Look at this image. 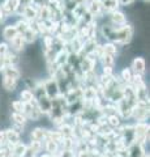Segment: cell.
Listing matches in <instances>:
<instances>
[{
  "mask_svg": "<svg viewBox=\"0 0 150 157\" xmlns=\"http://www.w3.org/2000/svg\"><path fill=\"white\" fill-rule=\"evenodd\" d=\"M43 88H45V92H46V97L50 98V100H55V98L60 96L59 84H57L56 78H54V77L43 81Z\"/></svg>",
  "mask_w": 150,
  "mask_h": 157,
  "instance_id": "1",
  "label": "cell"
},
{
  "mask_svg": "<svg viewBox=\"0 0 150 157\" xmlns=\"http://www.w3.org/2000/svg\"><path fill=\"white\" fill-rule=\"evenodd\" d=\"M11 119H12V123H13V127L12 128L14 131H17L18 134L24 130V127H25L26 124V117L22 114V113H12V115H11Z\"/></svg>",
  "mask_w": 150,
  "mask_h": 157,
  "instance_id": "2",
  "label": "cell"
},
{
  "mask_svg": "<svg viewBox=\"0 0 150 157\" xmlns=\"http://www.w3.org/2000/svg\"><path fill=\"white\" fill-rule=\"evenodd\" d=\"M130 71L134 75H144L145 71H146V60L142 56H136L132 60V64H130Z\"/></svg>",
  "mask_w": 150,
  "mask_h": 157,
  "instance_id": "3",
  "label": "cell"
},
{
  "mask_svg": "<svg viewBox=\"0 0 150 157\" xmlns=\"http://www.w3.org/2000/svg\"><path fill=\"white\" fill-rule=\"evenodd\" d=\"M110 21H111V25L115 28L124 26V25H127V16H125V13H123L122 11L116 9V11L110 13Z\"/></svg>",
  "mask_w": 150,
  "mask_h": 157,
  "instance_id": "4",
  "label": "cell"
},
{
  "mask_svg": "<svg viewBox=\"0 0 150 157\" xmlns=\"http://www.w3.org/2000/svg\"><path fill=\"white\" fill-rule=\"evenodd\" d=\"M21 14L24 16V20H26V21H29L31 24V22H34L38 20V8L31 4V6L26 7L25 9H22Z\"/></svg>",
  "mask_w": 150,
  "mask_h": 157,
  "instance_id": "5",
  "label": "cell"
},
{
  "mask_svg": "<svg viewBox=\"0 0 150 157\" xmlns=\"http://www.w3.org/2000/svg\"><path fill=\"white\" fill-rule=\"evenodd\" d=\"M3 8V11L5 12V14L9 17L12 14H16L18 11V3L17 0H4V2L0 4Z\"/></svg>",
  "mask_w": 150,
  "mask_h": 157,
  "instance_id": "6",
  "label": "cell"
},
{
  "mask_svg": "<svg viewBox=\"0 0 150 157\" xmlns=\"http://www.w3.org/2000/svg\"><path fill=\"white\" fill-rule=\"evenodd\" d=\"M2 36H3L4 41H5L7 43L11 42L14 37H17L18 36V32H17L16 26H14V24H9V25L4 26L3 28V32H2Z\"/></svg>",
  "mask_w": 150,
  "mask_h": 157,
  "instance_id": "7",
  "label": "cell"
},
{
  "mask_svg": "<svg viewBox=\"0 0 150 157\" xmlns=\"http://www.w3.org/2000/svg\"><path fill=\"white\" fill-rule=\"evenodd\" d=\"M8 45H9V48H12L13 52H20V51L25 50L26 43H25V41H24V38H22L21 34H18L17 37H14L12 41L8 43Z\"/></svg>",
  "mask_w": 150,
  "mask_h": 157,
  "instance_id": "8",
  "label": "cell"
},
{
  "mask_svg": "<svg viewBox=\"0 0 150 157\" xmlns=\"http://www.w3.org/2000/svg\"><path fill=\"white\" fill-rule=\"evenodd\" d=\"M37 101V105L39 107V110L42 114H50V111L52 109V101L47 97H42L39 100H35Z\"/></svg>",
  "mask_w": 150,
  "mask_h": 157,
  "instance_id": "9",
  "label": "cell"
},
{
  "mask_svg": "<svg viewBox=\"0 0 150 157\" xmlns=\"http://www.w3.org/2000/svg\"><path fill=\"white\" fill-rule=\"evenodd\" d=\"M127 157H145V152L142 148V144L133 143L128 147Z\"/></svg>",
  "mask_w": 150,
  "mask_h": 157,
  "instance_id": "10",
  "label": "cell"
},
{
  "mask_svg": "<svg viewBox=\"0 0 150 157\" xmlns=\"http://www.w3.org/2000/svg\"><path fill=\"white\" fill-rule=\"evenodd\" d=\"M2 72H3V76H8V77L16 78V80H20V77H21V71L18 70L17 66H9V64H7Z\"/></svg>",
  "mask_w": 150,
  "mask_h": 157,
  "instance_id": "11",
  "label": "cell"
},
{
  "mask_svg": "<svg viewBox=\"0 0 150 157\" xmlns=\"http://www.w3.org/2000/svg\"><path fill=\"white\" fill-rule=\"evenodd\" d=\"M17 84H18V80H16V78L8 77V76H3L2 85H3V88L7 92H13L17 88Z\"/></svg>",
  "mask_w": 150,
  "mask_h": 157,
  "instance_id": "12",
  "label": "cell"
},
{
  "mask_svg": "<svg viewBox=\"0 0 150 157\" xmlns=\"http://www.w3.org/2000/svg\"><path fill=\"white\" fill-rule=\"evenodd\" d=\"M5 139H7V143L12 144V147H13V145L20 143V134H18L17 131H14L13 128H9L5 131Z\"/></svg>",
  "mask_w": 150,
  "mask_h": 157,
  "instance_id": "13",
  "label": "cell"
},
{
  "mask_svg": "<svg viewBox=\"0 0 150 157\" xmlns=\"http://www.w3.org/2000/svg\"><path fill=\"white\" fill-rule=\"evenodd\" d=\"M102 52L104 55H111V56H116L118 54V47H116V43L114 42H106L104 45H102Z\"/></svg>",
  "mask_w": 150,
  "mask_h": 157,
  "instance_id": "14",
  "label": "cell"
},
{
  "mask_svg": "<svg viewBox=\"0 0 150 157\" xmlns=\"http://www.w3.org/2000/svg\"><path fill=\"white\" fill-rule=\"evenodd\" d=\"M99 3H101V8H103L104 11H107L110 13L116 11V8L119 6V0H102Z\"/></svg>",
  "mask_w": 150,
  "mask_h": 157,
  "instance_id": "15",
  "label": "cell"
},
{
  "mask_svg": "<svg viewBox=\"0 0 150 157\" xmlns=\"http://www.w3.org/2000/svg\"><path fill=\"white\" fill-rule=\"evenodd\" d=\"M22 36V38H24V41H25V43L27 45V43H33V42H35L37 41V38H38V33L33 29L31 26L27 29V30L24 33V34H21Z\"/></svg>",
  "mask_w": 150,
  "mask_h": 157,
  "instance_id": "16",
  "label": "cell"
},
{
  "mask_svg": "<svg viewBox=\"0 0 150 157\" xmlns=\"http://www.w3.org/2000/svg\"><path fill=\"white\" fill-rule=\"evenodd\" d=\"M34 100H35V98H34V93H33V90H30V89L21 90V93H20V101L22 102L24 105H25V104H31Z\"/></svg>",
  "mask_w": 150,
  "mask_h": 157,
  "instance_id": "17",
  "label": "cell"
},
{
  "mask_svg": "<svg viewBox=\"0 0 150 157\" xmlns=\"http://www.w3.org/2000/svg\"><path fill=\"white\" fill-rule=\"evenodd\" d=\"M46 134H47L46 130L41 128V127H37V128H34L31 131L30 137H31L33 141H41V140H43L46 137Z\"/></svg>",
  "mask_w": 150,
  "mask_h": 157,
  "instance_id": "18",
  "label": "cell"
},
{
  "mask_svg": "<svg viewBox=\"0 0 150 157\" xmlns=\"http://www.w3.org/2000/svg\"><path fill=\"white\" fill-rule=\"evenodd\" d=\"M14 26H16L18 34H24L29 28H30V22L26 21V20H24V18H21V20H18V21L14 24Z\"/></svg>",
  "mask_w": 150,
  "mask_h": 157,
  "instance_id": "19",
  "label": "cell"
},
{
  "mask_svg": "<svg viewBox=\"0 0 150 157\" xmlns=\"http://www.w3.org/2000/svg\"><path fill=\"white\" fill-rule=\"evenodd\" d=\"M101 59V63H102V66L103 67H111V68H114L115 66V56H111V55H103L99 58Z\"/></svg>",
  "mask_w": 150,
  "mask_h": 157,
  "instance_id": "20",
  "label": "cell"
},
{
  "mask_svg": "<svg viewBox=\"0 0 150 157\" xmlns=\"http://www.w3.org/2000/svg\"><path fill=\"white\" fill-rule=\"evenodd\" d=\"M132 76H133V73L132 71H130V68L128 67H125L122 70V72H120V78H123V81L125 82V84H130V80H132Z\"/></svg>",
  "mask_w": 150,
  "mask_h": 157,
  "instance_id": "21",
  "label": "cell"
},
{
  "mask_svg": "<svg viewBox=\"0 0 150 157\" xmlns=\"http://www.w3.org/2000/svg\"><path fill=\"white\" fill-rule=\"evenodd\" d=\"M107 123L112 127V128H115V127H118L119 124H120V118L116 115V114H112V115H110V117H107Z\"/></svg>",
  "mask_w": 150,
  "mask_h": 157,
  "instance_id": "22",
  "label": "cell"
},
{
  "mask_svg": "<svg viewBox=\"0 0 150 157\" xmlns=\"http://www.w3.org/2000/svg\"><path fill=\"white\" fill-rule=\"evenodd\" d=\"M12 109H13V113H22L24 114V104L20 100L12 102Z\"/></svg>",
  "mask_w": 150,
  "mask_h": 157,
  "instance_id": "23",
  "label": "cell"
},
{
  "mask_svg": "<svg viewBox=\"0 0 150 157\" xmlns=\"http://www.w3.org/2000/svg\"><path fill=\"white\" fill-rule=\"evenodd\" d=\"M33 2H34V0H17V3H18V11H17V13H21L22 9H25L26 7L31 6Z\"/></svg>",
  "mask_w": 150,
  "mask_h": 157,
  "instance_id": "24",
  "label": "cell"
},
{
  "mask_svg": "<svg viewBox=\"0 0 150 157\" xmlns=\"http://www.w3.org/2000/svg\"><path fill=\"white\" fill-rule=\"evenodd\" d=\"M46 149H47V152H50V153L57 152V143H55V141H52V140L48 139L46 141Z\"/></svg>",
  "mask_w": 150,
  "mask_h": 157,
  "instance_id": "25",
  "label": "cell"
},
{
  "mask_svg": "<svg viewBox=\"0 0 150 157\" xmlns=\"http://www.w3.org/2000/svg\"><path fill=\"white\" fill-rule=\"evenodd\" d=\"M9 50L11 48H9V45L7 42H0V56H5Z\"/></svg>",
  "mask_w": 150,
  "mask_h": 157,
  "instance_id": "26",
  "label": "cell"
},
{
  "mask_svg": "<svg viewBox=\"0 0 150 157\" xmlns=\"http://www.w3.org/2000/svg\"><path fill=\"white\" fill-rule=\"evenodd\" d=\"M102 72H103V75H104V76H112L114 70H112V68H111V67H103Z\"/></svg>",
  "mask_w": 150,
  "mask_h": 157,
  "instance_id": "27",
  "label": "cell"
},
{
  "mask_svg": "<svg viewBox=\"0 0 150 157\" xmlns=\"http://www.w3.org/2000/svg\"><path fill=\"white\" fill-rule=\"evenodd\" d=\"M8 18V16L5 14V12L3 11V8H2V6H0V24H3L5 20Z\"/></svg>",
  "mask_w": 150,
  "mask_h": 157,
  "instance_id": "28",
  "label": "cell"
},
{
  "mask_svg": "<svg viewBox=\"0 0 150 157\" xmlns=\"http://www.w3.org/2000/svg\"><path fill=\"white\" fill-rule=\"evenodd\" d=\"M7 143V139H5V131H0V147L3 144Z\"/></svg>",
  "mask_w": 150,
  "mask_h": 157,
  "instance_id": "29",
  "label": "cell"
},
{
  "mask_svg": "<svg viewBox=\"0 0 150 157\" xmlns=\"http://www.w3.org/2000/svg\"><path fill=\"white\" fill-rule=\"evenodd\" d=\"M7 66L5 63V56H0V72H2L4 70V67Z\"/></svg>",
  "mask_w": 150,
  "mask_h": 157,
  "instance_id": "30",
  "label": "cell"
},
{
  "mask_svg": "<svg viewBox=\"0 0 150 157\" xmlns=\"http://www.w3.org/2000/svg\"><path fill=\"white\" fill-rule=\"evenodd\" d=\"M120 3L123 4V6H128V4H130V3H133L134 0H119Z\"/></svg>",
  "mask_w": 150,
  "mask_h": 157,
  "instance_id": "31",
  "label": "cell"
}]
</instances>
